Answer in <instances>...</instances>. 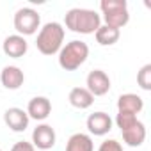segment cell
<instances>
[{
	"instance_id": "obj_15",
	"label": "cell",
	"mask_w": 151,
	"mask_h": 151,
	"mask_svg": "<svg viewBox=\"0 0 151 151\" xmlns=\"http://www.w3.org/2000/svg\"><path fill=\"white\" fill-rule=\"evenodd\" d=\"M121 133H123V140L130 147H139L146 140V126H144L142 121H137L132 128H128V130H124Z\"/></svg>"
},
{
	"instance_id": "obj_4",
	"label": "cell",
	"mask_w": 151,
	"mask_h": 151,
	"mask_svg": "<svg viewBox=\"0 0 151 151\" xmlns=\"http://www.w3.org/2000/svg\"><path fill=\"white\" fill-rule=\"evenodd\" d=\"M100 9H101V18L105 22L103 25L123 29L130 22V11L126 0H101Z\"/></svg>"
},
{
	"instance_id": "obj_18",
	"label": "cell",
	"mask_w": 151,
	"mask_h": 151,
	"mask_svg": "<svg viewBox=\"0 0 151 151\" xmlns=\"http://www.w3.org/2000/svg\"><path fill=\"white\" fill-rule=\"evenodd\" d=\"M137 84L144 91H151V64H144L137 73Z\"/></svg>"
},
{
	"instance_id": "obj_8",
	"label": "cell",
	"mask_w": 151,
	"mask_h": 151,
	"mask_svg": "<svg viewBox=\"0 0 151 151\" xmlns=\"http://www.w3.org/2000/svg\"><path fill=\"white\" fill-rule=\"evenodd\" d=\"M4 123L7 124L9 130L20 133V132H25L29 128V123H30V117L27 114V110L20 109V107H11L4 112Z\"/></svg>"
},
{
	"instance_id": "obj_12",
	"label": "cell",
	"mask_w": 151,
	"mask_h": 151,
	"mask_svg": "<svg viewBox=\"0 0 151 151\" xmlns=\"http://www.w3.org/2000/svg\"><path fill=\"white\" fill-rule=\"evenodd\" d=\"M27 114L30 119L36 121H45L52 114V101L46 96H36L29 101L27 105Z\"/></svg>"
},
{
	"instance_id": "obj_3",
	"label": "cell",
	"mask_w": 151,
	"mask_h": 151,
	"mask_svg": "<svg viewBox=\"0 0 151 151\" xmlns=\"http://www.w3.org/2000/svg\"><path fill=\"white\" fill-rule=\"evenodd\" d=\"M89 57V46L84 41L73 39L59 50V66L64 71H75L78 69Z\"/></svg>"
},
{
	"instance_id": "obj_11",
	"label": "cell",
	"mask_w": 151,
	"mask_h": 151,
	"mask_svg": "<svg viewBox=\"0 0 151 151\" xmlns=\"http://www.w3.org/2000/svg\"><path fill=\"white\" fill-rule=\"evenodd\" d=\"M0 82L2 86L9 91H16L23 86L25 82V75L22 71V68L18 66H6L2 71H0Z\"/></svg>"
},
{
	"instance_id": "obj_13",
	"label": "cell",
	"mask_w": 151,
	"mask_h": 151,
	"mask_svg": "<svg viewBox=\"0 0 151 151\" xmlns=\"http://www.w3.org/2000/svg\"><path fill=\"white\" fill-rule=\"evenodd\" d=\"M144 109V100L139 94L126 93L117 98V112H128V114H139Z\"/></svg>"
},
{
	"instance_id": "obj_19",
	"label": "cell",
	"mask_w": 151,
	"mask_h": 151,
	"mask_svg": "<svg viewBox=\"0 0 151 151\" xmlns=\"http://www.w3.org/2000/svg\"><path fill=\"white\" fill-rule=\"evenodd\" d=\"M137 121H139V119H137V116H135V114H128V112H117V116H116V124H117V128H119L121 132H124V130L132 128V126H133Z\"/></svg>"
},
{
	"instance_id": "obj_5",
	"label": "cell",
	"mask_w": 151,
	"mask_h": 151,
	"mask_svg": "<svg viewBox=\"0 0 151 151\" xmlns=\"http://www.w3.org/2000/svg\"><path fill=\"white\" fill-rule=\"evenodd\" d=\"M41 27V14L32 7H22L14 13V29L20 36H32Z\"/></svg>"
},
{
	"instance_id": "obj_22",
	"label": "cell",
	"mask_w": 151,
	"mask_h": 151,
	"mask_svg": "<svg viewBox=\"0 0 151 151\" xmlns=\"http://www.w3.org/2000/svg\"><path fill=\"white\" fill-rule=\"evenodd\" d=\"M0 151H2V149H0Z\"/></svg>"
},
{
	"instance_id": "obj_1",
	"label": "cell",
	"mask_w": 151,
	"mask_h": 151,
	"mask_svg": "<svg viewBox=\"0 0 151 151\" xmlns=\"http://www.w3.org/2000/svg\"><path fill=\"white\" fill-rule=\"evenodd\" d=\"M64 23L66 29H69L71 32L77 34H94L100 25H101V16L93 11V9H86V7H73L66 13L64 16Z\"/></svg>"
},
{
	"instance_id": "obj_16",
	"label": "cell",
	"mask_w": 151,
	"mask_h": 151,
	"mask_svg": "<svg viewBox=\"0 0 151 151\" xmlns=\"http://www.w3.org/2000/svg\"><path fill=\"white\" fill-rule=\"evenodd\" d=\"M66 151H94V144L91 135L87 133H73L66 142Z\"/></svg>"
},
{
	"instance_id": "obj_21",
	"label": "cell",
	"mask_w": 151,
	"mask_h": 151,
	"mask_svg": "<svg viewBox=\"0 0 151 151\" xmlns=\"http://www.w3.org/2000/svg\"><path fill=\"white\" fill-rule=\"evenodd\" d=\"M11 151H36V147L32 146V142L20 140V142H16V144L11 147Z\"/></svg>"
},
{
	"instance_id": "obj_2",
	"label": "cell",
	"mask_w": 151,
	"mask_h": 151,
	"mask_svg": "<svg viewBox=\"0 0 151 151\" xmlns=\"http://www.w3.org/2000/svg\"><path fill=\"white\" fill-rule=\"evenodd\" d=\"M66 30L59 22H48L39 29L36 46L43 55H55L62 48Z\"/></svg>"
},
{
	"instance_id": "obj_20",
	"label": "cell",
	"mask_w": 151,
	"mask_h": 151,
	"mask_svg": "<svg viewBox=\"0 0 151 151\" xmlns=\"http://www.w3.org/2000/svg\"><path fill=\"white\" fill-rule=\"evenodd\" d=\"M98 151H123V146L116 140V139H107L100 144Z\"/></svg>"
},
{
	"instance_id": "obj_7",
	"label": "cell",
	"mask_w": 151,
	"mask_h": 151,
	"mask_svg": "<svg viewBox=\"0 0 151 151\" xmlns=\"http://www.w3.org/2000/svg\"><path fill=\"white\" fill-rule=\"evenodd\" d=\"M55 140H57L55 130L46 123L37 124L32 132V146L37 147V149H43V151L52 149L55 146Z\"/></svg>"
},
{
	"instance_id": "obj_6",
	"label": "cell",
	"mask_w": 151,
	"mask_h": 151,
	"mask_svg": "<svg viewBox=\"0 0 151 151\" xmlns=\"http://www.w3.org/2000/svg\"><path fill=\"white\" fill-rule=\"evenodd\" d=\"M86 86L93 96H105L110 91V77L103 69H93L86 78Z\"/></svg>"
},
{
	"instance_id": "obj_10",
	"label": "cell",
	"mask_w": 151,
	"mask_h": 151,
	"mask_svg": "<svg viewBox=\"0 0 151 151\" xmlns=\"http://www.w3.org/2000/svg\"><path fill=\"white\" fill-rule=\"evenodd\" d=\"M2 50H4V53H6L7 57H11V59H20V57H23V55L27 53L29 43H27V39H25L23 36L13 34V36H7V37L4 39Z\"/></svg>"
},
{
	"instance_id": "obj_14",
	"label": "cell",
	"mask_w": 151,
	"mask_h": 151,
	"mask_svg": "<svg viewBox=\"0 0 151 151\" xmlns=\"http://www.w3.org/2000/svg\"><path fill=\"white\" fill-rule=\"evenodd\" d=\"M71 107L78 109V110H86L89 109L93 103H94V96L86 89V87H73L69 91V96H68Z\"/></svg>"
},
{
	"instance_id": "obj_9",
	"label": "cell",
	"mask_w": 151,
	"mask_h": 151,
	"mask_svg": "<svg viewBox=\"0 0 151 151\" xmlns=\"http://www.w3.org/2000/svg\"><path fill=\"white\" fill-rule=\"evenodd\" d=\"M87 130L91 135H96V137H101V135H107L110 130H112V117L107 114V112H94L87 117Z\"/></svg>"
},
{
	"instance_id": "obj_17",
	"label": "cell",
	"mask_w": 151,
	"mask_h": 151,
	"mask_svg": "<svg viewBox=\"0 0 151 151\" xmlns=\"http://www.w3.org/2000/svg\"><path fill=\"white\" fill-rule=\"evenodd\" d=\"M94 37H96L98 45H101V46H112V45H116L119 41L121 30L114 29V27H109V25H100V29L94 32Z\"/></svg>"
}]
</instances>
